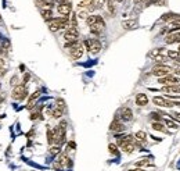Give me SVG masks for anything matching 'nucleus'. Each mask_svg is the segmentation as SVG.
<instances>
[{
	"instance_id": "nucleus-35",
	"label": "nucleus",
	"mask_w": 180,
	"mask_h": 171,
	"mask_svg": "<svg viewBox=\"0 0 180 171\" xmlns=\"http://www.w3.org/2000/svg\"><path fill=\"white\" fill-rule=\"evenodd\" d=\"M169 115H170V117L173 118V120H177V121L180 123V113H177V111H172Z\"/></svg>"
},
{
	"instance_id": "nucleus-33",
	"label": "nucleus",
	"mask_w": 180,
	"mask_h": 171,
	"mask_svg": "<svg viewBox=\"0 0 180 171\" xmlns=\"http://www.w3.org/2000/svg\"><path fill=\"white\" fill-rule=\"evenodd\" d=\"M57 109H60V110H65V102L62 100V99H57Z\"/></svg>"
},
{
	"instance_id": "nucleus-20",
	"label": "nucleus",
	"mask_w": 180,
	"mask_h": 171,
	"mask_svg": "<svg viewBox=\"0 0 180 171\" xmlns=\"http://www.w3.org/2000/svg\"><path fill=\"white\" fill-rule=\"evenodd\" d=\"M108 152H110L112 156H119V149L115 143H110V145H108Z\"/></svg>"
},
{
	"instance_id": "nucleus-28",
	"label": "nucleus",
	"mask_w": 180,
	"mask_h": 171,
	"mask_svg": "<svg viewBox=\"0 0 180 171\" xmlns=\"http://www.w3.org/2000/svg\"><path fill=\"white\" fill-rule=\"evenodd\" d=\"M146 165H151V163L147 159H141V160H138V161H136V167L143 168V167H146Z\"/></svg>"
},
{
	"instance_id": "nucleus-37",
	"label": "nucleus",
	"mask_w": 180,
	"mask_h": 171,
	"mask_svg": "<svg viewBox=\"0 0 180 171\" xmlns=\"http://www.w3.org/2000/svg\"><path fill=\"white\" fill-rule=\"evenodd\" d=\"M10 85H11V86H13V88H14V86H17V85H19V84H18V78H17L15 75H14L13 78H11V81H10Z\"/></svg>"
},
{
	"instance_id": "nucleus-40",
	"label": "nucleus",
	"mask_w": 180,
	"mask_h": 171,
	"mask_svg": "<svg viewBox=\"0 0 180 171\" xmlns=\"http://www.w3.org/2000/svg\"><path fill=\"white\" fill-rule=\"evenodd\" d=\"M129 171H144V170L140 167H136V168H132V170H129Z\"/></svg>"
},
{
	"instance_id": "nucleus-26",
	"label": "nucleus",
	"mask_w": 180,
	"mask_h": 171,
	"mask_svg": "<svg viewBox=\"0 0 180 171\" xmlns=\"http://www.w3.org/2000/svg\"><path fill=\"white\" fill-rule=\"evenodd\" d=\"M47 142L49 145H53L54 143V129H47Z\"/></svg>"
},
{
	"instance_id": "nucleus-32",
	"label": "nucleus",
	"mask_w": 180,
	"mask_h": 171,
	"mask_svg": "<svg viewBox=\"0 0 180 171\" xmlns=\"http://www.w3.org/2000/svg\"><path fill=\"white\" fill-rule=\"evenodd\" d=\"M62 114H64V111L62 110H60V109H57V107L51 111V117H54V118H61L62 117Z\"/></svg>"
},
{
	"instance_id": "nucleus-44",
	"label": "nucleus",
	"mask_w": 180,
	"mask_h": 171,
	"mask_svg": "<svg viewBox=\"0 0 180 171\" xmlns=\"http://www.w3.org/2000/svg\"><path fill=\"white\" fill-rule=\"evenodd\" d=\"M177 74H180V70H179V71H177Z\"/></svg>"
},
{
	"instance_id": "nucleus-42",
	"label": "nucleus",
	"mask_w": 180,
	"mask_h": 171,
	"mask_svg": "<svg viewBox=\"0 0 180 171\" xmlns=\"http://www.w3.org/2000/svg\"><path fill=\"white\" fill-rule=\"evenodd\" d=\"M114 2H122V0H114Z\"/></svg>"
},
{
	"instance_id": "nucleus-2",
	"label": "nucleus",
	"mask_w": 180,
	"mask_h": 171,
	"mask_svg": "<svg viewBox=\"0 0 180 171\" xmlns=\"http://www.w3.org/2000/svg\"><path fill=\"white\" fill-rule=\"evenodd\" d=\"M26 96H28V89H26V86H25V85L19 84V85H17V86L13 88V92H11V98H13L14 100L21 102V100H24Z\"/></svg>"
},
{
	"instance_id": "nucleus-46",
	"label": "nucleus",
	"mask_w": 180,
	"mask_h": 171,
	"mask_svg": "<svg viewBox=\"0 0 180 171\" xmlns=\"http://www.w3.org/2000/svg\"><path fill=\"white\" fill-rule=\"evenodd\" d=\"M0 20H2V17H0Z\"/></svg>"
},
{
	"instance_id": "nucleus-6",
	"label": "nucleus",
	"mask_w": 180,
	"mask_h": 171,
	"mask_svg": "<svg viewBox=\"0 0 180 171\" xmlns=\"http://www.w3.org/2000/svg\"><path fill=\"white\" fill-rule=\"evenodd\" d=\"M64 39H65V42H78V39H79V31L76 28L65 29Z\"/></svg>"
},
{
	"instance_id": "nucleus-29",
	"label": "nucleus",
	"mask_w": 180,
	"mask_h": 171,
	"mask_svg": "<svg viewBox=\"0 0 180 171\" xmlns=\"http://www.w3.org/2000/svg\"><path fill=\"white\" fill-rule=\"evenodd\" d=\"M104 3H107V0H93V2H91V6H93L94 9H101Z\"/></svg>"
},
{
	"instance_id": "nucleus-8",
	"label": "nucleus",
	"mask_w": 180,
	"mask_h": 171,
	"mask_svg": "<svg viewBox=\"0 0 180 171\" xmlns=\"http://www.w3.org/2000/svg\"><path fill=\"white\" fill-rule=\"evenodd\" d=\"M104 28H105V23H104V20H102V18L98 15L97 23L93 24V25H90V32L93 35H100L102 31H104Z\"/></svg>"
},
{
	"instance_id": "nucleus-14",
	"label": "nucleus",
	"mask_w": 180,
	"mask_h": 171,
	"mask_svg": "<svg viewBox=\"0 0 180 171\" xmlns=\"http://www.w3.org/2000/svg\"><path fill=\"white\" fill-rule=\"evenodd\" d=\"M39 96H40V90H35V92L29 96V100H28V104H26V109L28 110H32L33 107H35L36 100L39 99Z\"/></svg>"
},
{
	"instance_id": "nucleus-27",
	"label": "nucleus",
	"mask_w": 180,
	"mask_h": 171,
	"mask_svg": "<svg viewBox=\"0 0 180 171\" xmlns=\"http://www.w3.org/2000/svg\"><path fill=\"white\" fill-rule=\"evenodd\" d=\"M150 117H151V120H154L155 123H161V121H162L161 114H159V113H157V111H151V113H150Z\"/></svg>"
},
{
	"instance_id": "nucleus-30",
	"label": "nucleus",
	"mask_w": 180,
	"mask_h": 171,
	"mask_svg": "<svg viewBox=\"0 0 180 171\" xmlns=\"http://www.w3.org/2000/svg\"><path fill=\"white\" fill-rule=\"evenodd\" d=\"M97 20H98V15H89L87 18H86V23H87V25H93V24L97 23Z\"/></svg>"
},
{
	"instance_id": "nucleus-39",
	"label": "nucleus",
	"mask_w": 180,
	"mask_h": 171,
	"mask_svg": "<svg viewBox=\"0 0 180 171\" xmlns=\"http://www.w3.org/2000/svg\"><path fill=\"white\" fill-rule=\"evenodd\" d=\"M38 117H40V113H39V111H35V113H32V114H30V120H36Z\"/></svg>"
},
{
	"instance_id": "nucleus-34",
	"label": "nucleus",
	"mask_w": 180,
	"mask_h": 171,
	"mask_svg": "<svg viewBox=\"0 0 180 171\" xmlns=\"http://www.w3.org/2000/svg\"><path fill=\"white\" fill-rule=\"evenodd\" d=\"M76 149V143L74 142V140H69L68 143H66V150H75Z\"/></svg>"
},
{
	"instance_id": "nucleus-5",
	"label": "nucleus",
	"mask_w": 180,
	"mask_h": 171,
	"mask_svg": "<svg viewBox=\"0 0 180 171\" xmlns=\"http://www.w3.org/2000/svg\"><path fill=\"white\" fill-rule=\"evenodd\" d=\"M152 103L159 107H174V100H169V99L163 98V96H155V98H152Z\"/></svg>"
},
{
	"instance_id": "nucleus-31",
	"label": "nucleus",
	"mask_w": 180,
	"mask_h": 171,
	"mask_svg": "<svg viewBox=\"0 0 180 171\" xmlns=\"http://www.w3.org/2000/svg\"><path fill=\"white\" fill-rule=\"evenodd\" d=\"M60 153H61V146L55 145V146H51V148H50V154H51V156H55V154H60Z\"/></svg>"
},
{
	"instance_id": "nucleus-18",
	"label": "nucleus",
	"mask_w": 180,
	"mask_h": 171,
	"mask_svg": "<svg viewBox=\"0 0 180 171\" xmlns=\"http://www.w3.org/2000/svg\"><path fill=\"white\" fill-rule=\"evenodd\" d=\"M107 9H108L111 15H115L116 7H115V2H114V0H107Z\"/></svg>"
},
{
	"instance_id": "nucleus-22",
	"label": "nucleus",
	"mask_w": 180,
	"mask_h": 171,
	"mask_svg": "<svg viewBox=\"0 0 180 171\" xmlns=\"http://www.w3.org/2000/svg\"><path fill=\"white\" fill-rule=\"evenodd\" d=\"M76 17L80 18V20H86V18L89 17V11L86 9H79L76 13Z\"/></svg>"
},
{
	"instance_id": "nucleus-43",
	"label": "nucleus",
	"mask_w": 180,
	"mask_h": 171,
	"mask_svg": "<svg viewBox=\"0 0 180 171\" xmlns=\"http://www.w3.org/2000/svg\"><path fill=\"white\" fill-rule=\"evenodd\" d=\"M134 2H141V0H134Z\"/></svg>"
},
{
	"instance_id": "nucleus-10",
	"label": "nucleus",
	"mask_w": 180,
	"mask_h": 171,
	"mask_svg": "<svg viewBox=\"0 0 180 171\" xmlns=\"http://www.w3.org/2000/svg\"><path fill=\"white\" fill-rule=\"evenodd\" d=\"M57 11H58V14L60 15H62V17H68L69 14H71V11H72V6H71V3H60L57 6Z\"/></svg>"
},
{
	"instance_id": "nucleus-7",
	"label": "nucleus",
	"mask_w": 180,
	"mask_h": 171,
	"mask_svg": "<svg viewBox=\"0 0 180 171\" xmlns=\"http://www.w3.org/2000/svg\"><path fill=\"white\" fill-rule=\"evenodd\" d=\"M118 118L123 123H127V121H132L133 120V111L129 109V107H122L119 110V114H118Z\"/></svg>"
},
{
	"instance_id": "nucleus-16",
	"label": "nucleus",
	"mask_w": 180,
	"mask_h": 171,
	"mask_svg": "<svg viewBox=\"0 0 180 171\" xmlns=\"http://www.w3.org/2000/svg\"><path fill=\"white\" fill-rule=\"evenodd\" d=\"M122 28L123 29H133V28H136V25H137V21L136 20H125V21H122Z\"/></svg>"
},
{
	"instance_id": "nucleus-4",
	"label": "nucleus",
	"mask_w": 180,
	"mask_h": 171,
	"mask_svg": "<svg viewBox=\"0 0 180 171\" xmlns=\"http://www.w3.org/2000/svg\"><path fill=\"white\" fill-rule=\"evenodd\" d=\"M158 82H159L161 85H163V86H172V85L179 86L180 85V79L177 78V77L172 75V74H169V75H166V77H162V78H158Z\"/></svg>"
},
{
	"instance_id": "nucleus-38",
	"label": "nucleus",
	"mask_w": 180,
	"mask_h": 171,
	"mask_svg": "<svg viewBox=\"0 0 180 171\" xmlns=\"http://www.w3.org/2000/svg\"><path fill=\"white\" fill-rule=\"evenodd\" d=\"M30 79V74H24V78H22V85H26V82Z\"/></svg>"
},
{
	"instance_id": "nucleus-21",
	"label": "nucleus",
	"mask_w": 180,
	"mask_h": 171,
	"mask_svg": "<svg viewBox=\"0 0 180 171\" xmlns=\"http://www.w3.org/2000/svg\"><path fill=\"white\" fill-rule=\"evenodd\" d=\"M177 14H174V13H168V14L162 15V18H161V21H163V23H172V21L174 20V17H176Z\"/></svg>"
},
{
	"instance_id": "nucleus-1",
	"label": "nucleus",
	"mask_w": 180,
	"mask_h": 171,
	"mask_svg": "<svg viewBox=\"0 0 180 171\" xmlns=\"http://www.w3.org/2000/svg\"><path fill=\"white\" fill-rule=\"evenodd\" d=\"M83 48H86L91 54H98L101 52V42L97 39H86L83 40Z\"/></svg>"
},
{
	"instance_id": "nucleus-41",
	"label": "nucleus",
	"mask_w": 180,
	"mask_h": 171,
	"mask_svg": "<svg viewBox=\"0 0 180 171\" xmlns=\"http://www.w3.org/2000/svg\"><path fill=\"white\" fill-rule=\"evenodd\" d=\"M19 70L24 71V70H25V65H22V64H21V65H19Z\"/></svg>"
},
{
	"instance_id": "nucleus-36",
	"label": "nucleus",
	"mask_w": 180,
	"mask_h": 171,
	"mask_svg": "<svg viewBox=\"0 0 180 171\" xmlns=\"http://www.w3.org/2000/svg\"><path fill=\"white\" fill-rule=\"evenodd\" d=\"M170 25H177V27H180V15H179V14L174 17V20L170 23Z\"/></svg>"
},
{
	"instance_id": "nucleus-25",
	"label": "nucleus",
	"mask_w": 180,
	"mask_h": 171,
	"mask_svg": "<svg viewBox=\"0 0 180 171\" xmlns=\"http://www.w3.org/2000/svg\"><path fill=\"white\" fill-rule=\"evenodd\" d=\"M163 124H165L168 128H172V129H176L177 127H179L173 120H169V118H165V120H163Z\"/></svg>"
},
{
	"instance_id": "nucleus-12",
	"label": "nucleus",
	"mask_w": 180,
	"mask_h": 171,
	"mask_svg": "<svg viewBox=\"0 0 180 171\" xmlns=\"http://www.w3.org/2000/svg\"><path fill=\"white\" fill-rule=\"evenodd\" d=\"M165 42L168 43V45L180 42V29H176V31H169V34H168V36H166Z\"/></svg>"
},
{
	"instance_id": "nucleus-24",
	"label": "nucleus",
	"mask_w": 180,
	"mask_h": 171,
	"mask_svg": "<svg viewBox=\"0 0 180 171\" xmlns=\"http://www.w3.org/2000/svg\"><path fill=\"white\" fill-rule=\"evenodd\" d=\"M151 127H152V129H155V131H159V132H165L166 131L165 127H163V124H161V123H155V121H152Z\"/></svg>"
},
{
	"instance_id": "nucleus-45",
	"label": "nucleus",
	"mask_w": 180,
	"mask_h": 171,
	"mask_svg": "<svg viewBox=\"0 0 180 171\" xmlns=\"http://www.w3.org/2000/svg\"><path fill=\"white\" fill-rule=\"evenodd\" d=\"M179 52H180V46H179Z\"/></svg>"
},
{
	"instance_id": "nucleus-11",
	"label": "nucleus",
	"mask_w": 180,
	"mask_h": 171,
	"mask_svg": "<svg viewBox=\"0 0 180 171\" xmlns=\"http://www.w3.org/2000/svg\"><path fill=\"white\" fill-rule=\"evenodd\" d=\"M110 131L115 132V134H118V132H123V131H125V125H123V123H122V121L119 120L118 117H116L115 120H114L112 123L110 124Z\"/></svg>"
},
{
	"instance_id": "nucleus-15",
	"label": "nucleus",
	"mask_w": 180,
	"mask_h": 171,
	"mask_svg": "<svg viewBox=\"0 0 180 171\" xmlns=\"http://www.w3.org/2000/svg\"><path fill=\"white\" fill-rule=\"evenodd\" d=\"M162 92L163 93H169L170 96H177V95H180V86H176V85H172V86H163Z\"/></svg>"
},
{
	"instance_id": "nucleus-13",
	"label": "nucleus",
	"mask_w": 180,
	"mask_h": 171,
	"mask_svg": "<svg viewBox=\"0 0 180 171\" xmlns=\"http://www.w3.org/2000/svg\"><path fill=\"white\" fill-rule=\"evenodd\" d=\"M136 104H137L138 107H144L148 104V98H147L146 93H137L136 95V99H134Z\"/></svg>"
},
{
	"instance_id": "nucleus-9",
	"label": "nucleus",
	"mask_w": 180,
	"mask_h": 171,
	"mask_svg": "<svg viewBox=\"0 0 180 171\" xmlns=\"http://www.w3.org/2000/svg\"><path fill=\"white\" fill-rule=\"evenodd\" d=\"M83 53H85V48H83V45H80V43L69 50V56H71L72 60H79L80 57L83 56Z\"/></svg>"
},
{
	"instance_id": "nucleus-19",
	"label": "nucleus",
	"mask_w": 180,
	"mask_h": 171,
	"mask_svg": "<svg viewBox=\"0 0 180 171\" xmlns=\"http://www.w3.org/2000/svg\"><path fill=\"white\" fill-rule=\"evenodd\" d=\"M163 54H165V49L157 48V49H154V50L150 53V56H151L152 59H155V57H158V56H163Z\"/></svg>"
},
{
	"instance_id": "nucleus-17",
	"label": "nucleus",
	"mask_w": 180,
	"mask_h": 171,
	"mask_svg": "<svg viewBox=\"0 0 180 171\" xmlns=\"http://www.w3.org/2000/svg\"><path fill=\"white\" fill-rule=\"evenodd\" d=\"M134 138H136V140L137 142H141V143H146V140H147V134L144 131H137L134 134Z\"/></svg>"
},
{
	"instance_id": "nucleus-3",
	"label": "nucleus",
	"mask_w": 180,
	"mask_h": 171,
	"mask_svg": "<svg viewBox=\"0 0 180 171\" xmlns=\"http://www.w3.org/2000/svg\"><path fill=\"white\" fill-rule=\"evenodd\" d=\"M172 71L170 67L168 65H162V64H157L155 67H152V75L158 77V78H162V77H166L169 75Z\"/></svg>"
},
{
	"instance_id": "nucleus-23",
	"label": "nucleus",
	"mask_w": 180,
	"mask_h": 171,
	"mask_svg": "<svg viewBox=\"0 0 180 171\" xmlns=\"http://www.w3.org/2000/svg\"><path fill=\"white\" fill-rule=\"evenodd\" d=\"M40 13H42V17H43L47 23H49V21L53 18V11H51V10H40Z\"/></svg>"
}]
</instances>
